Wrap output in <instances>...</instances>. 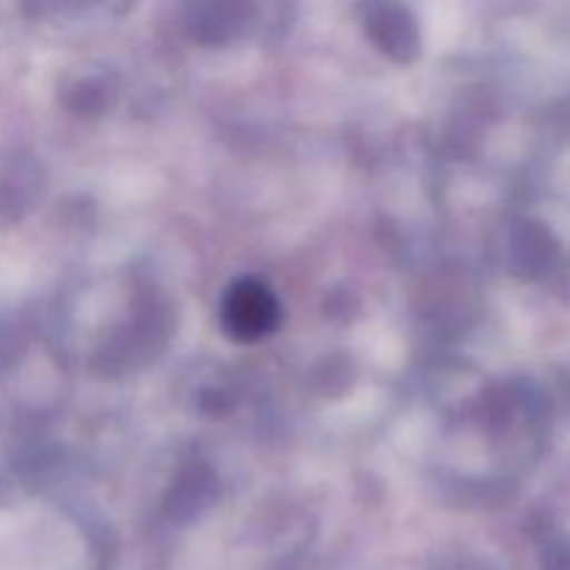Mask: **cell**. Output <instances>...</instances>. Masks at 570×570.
I'll return each mask as SVG.
<instances>
[{"mask_svg":"<svg viewBox=\"0 0 570 570\" xmlns=\"http://www.w3.org/2000/svg\"><path fill=\"white\" fill-rule=\"evenodd\" d=\"M226 326L237 340L262 337L276 326V301L262 284L237 282L226 298Z\"/></svg>","mask_w":570,"mask_h":570,"instance_id":"obj_1","label":"cell"}]
</instances>
